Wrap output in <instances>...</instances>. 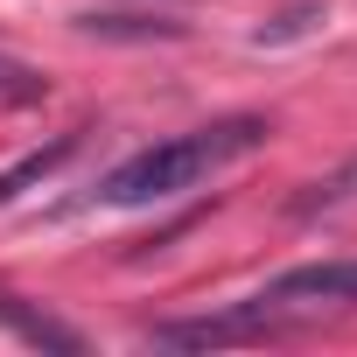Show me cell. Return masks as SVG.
Segmentation results:
<instances>
[{
  "mask_svg": "<svg viewBox=\"0 0 357 357\" xmlns=\"http://www.w3.org/2000/svg\"><path fill=\"white\" fill-rule=\"evenodd\" d=\"M315 22H322V8H315V0H308V8H287V15H273V22H266V29H259L252 43H259V50H280V43H294V36H308Z\"/></svg>",
  "mask_w": 357,
  "mask_h": 357,
  "instance_id": "52a82bcc",
  "label": "cell"
},
{
  "mask_svg": "<svg viewBox=\"0 0 357 357\" xmlns=\"http://www.w3.org/2000/svg\"><path fill=\"white\" fill-rule=\"evenodd\" d=\"M273 308H357V259H315V266H287L280 280H266Z\"/></svg>",
  "mask_w": 357,
  "mask_h": 357,
  "instance_id": "7a4b0ae2",
  "label": "cell"
},
{
  "mask_svg": "<svg viewBox=\"0 0 357 357\" xmlns=\"http://www.w3.org/2000/svg\"><path fill=\"white\" fill-rule=\"evenodd\" d=\"M70 154H77V133H56L50 147H36V154H22L15 168H0V204H15L22 190H36V183H50V175H56V168H63Z\"/></svg>",
  "mask_w": 357,
  "mask_h": 357,
  "instance_id": "5b68a950",
  "label": "cell"
},
{
  "mask_svg": "<svg viewBox=\"0 0 357 357\" xmlns=\"http://www.w3.org/2000/svg\"><path fill=\"white\" fill-rule=\"evenodd\" d=\"M0 77H15V70H8V63H0Z\"/></svg>",
  "mask_w": 357,
  "mask_h": 357,
  "instance_id": "9c48e42d",
  "label": "cell"
},
{
  "mask_svg": "<svg viewBox=\"0 0 357 357\" xmlns=\"http://www.w3.org/2000/svg\"><path fill=\"white\" fill-rule=\"evenodd\" d=\"M84 36H175V22H126V15H84Z\"/></svg>",
  "mask_w": 357,
  "mask_h": 357,
  "instance_id": "ba28073f",
  "label": "cell"
},
{
  "mask_svg": "<svg viewBox=\"0 0 357 357\" xmlns=\"http://www.w3.org/2000/svg\"><path fill=\"white\" fill-rule=\"evenodd\" d=\"M0 322H8L22 343H36V350H56V357H77V350H84V336H77V329H63V322H50V315L22 308V294H8V287H0Z\"/></svg>",
  "mask_w": 357,
  "mask_h": 357,
  "instance_id": "277c9868",
  "label": "cell"
},
{
  "mask_svg": "<svg viewBox=\"0 0 357 357\" xmlns=\"http://www.w3.org/2000/svg\"><path fill=\"white\" fill-rule=\"evenodd\" d=\"M273 301H245V308H225V315H197V322H161L154 343H183V350H218V343H252V336H273Z\"/></svg>",
  "mask_w": 357,
  "mask_h": 357,
  "instance_id": "3957f363",
  "label": "cell"
},
{
  "mask_svg": "<svg viewBox=\"0 0 357 357\" xmlns=\"http://www.w3.org/2000/svg\"><path fill=\"white\" fill-rule=\"evenodd\" d=\"M259 140H266V119H218V126H197V133H175L161 147L126 154L105 183H98V204L140 211V204H161V197H183V190L204 183V175H218L225 161L252 154Z\"/></svg>",
  "mask_w": 357,
  "mask_h": 357,
  "instance_id": "6da1fadb",
  "label": "cell"
},
{
  "mask_svg": "<svg viewBox=\"0 0 357 357\" xmlns=\"http://www.w3.org/2000/svg\"><path fill=\"white\" fill-rule=\"evenodd\" d=\"M357 197V161H343V168H329L322 183H308L301 197H294V218H315V211H336V204H350Z\"/></svg>",
  "mask_w": 357,
  "mask_h": 357,
  "instance_id": "8992f818",
  "label": "cell"
}]
</instances>
